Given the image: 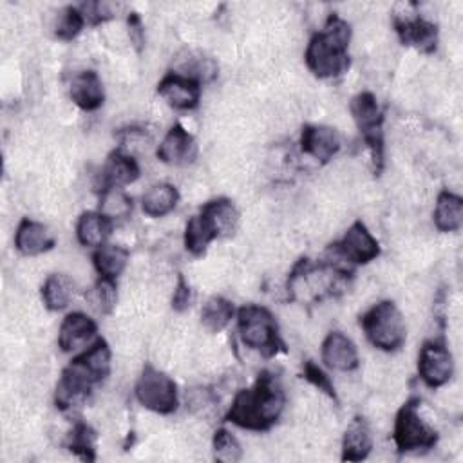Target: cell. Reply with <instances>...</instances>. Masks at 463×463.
<instances>
[{
  "label": "cell",
  "mask_w": 463,
  "mask_h": 463,
  "mask_svg": "<svg viewBox=\"0 0 463 463\" xmlns=\"http://www.w3.org/2000/svg\"><path fill=\"white\" fill-rule=\"evenodd\" d=\"M284 402L286 398L279 380L264 371L251 389H242L235 394L226 420L242 429L266 430L279 420Z\"/></svg>",
  "instance_id": "cell-1"
},
{
  "label": "cell",
  "mask_w": 463,
  "mask_h": 463,
  "mask_svg": "<svg viewBox=\"0 0 463 463\" xmlns=\"http://www.w3.org/2000/svg\"><path fill=\"white\" fill-rule=\"evenodd\" d=\"M351 29L340 16H331L324 31L313 34L306 49V65L318 78H333L347 71Z\"/></svg>",
  "instance_id": "cell-2"
},
{
  "label": "cell",
  "mask_w": 463,
  "mask_h": 463,
  "mask_svg": "<svg viewBox=\"0 0 463 463\" xmlns=\"http://www.w3.org/2000/svg\"><path fill=\"white\" fill-rule=\"evenodd\" d=\"M237 217V210L228 199L206 203L184 226V248L194 255H201L215 237L235 230Z\"/></svg>",
  "instance_id": "cell-3"
},
{
  "label": "cell",
  "mask_w": 463,
  "mask_h": 463,
  "mask_svg": "<svg viewBox=\"0 0 463 463\" xmlns=\"http://www.w3.org/2000/svg\"><path fill=\"white\" fill-rule=\"evenodd\" d=\"M360 326L367 340L382 351H396L403 345L407 326L400 309L391 300H382L364 313Z\"/></svg>",
  "instance_id": "cell-4"
},
{
  "label": "cell",
  "mask_w": 463,
  "mask_h": 463,
  "mask_svg": "<svg viewBox=\"0 0 463 463\" xmlns=\"http://www.w3.org/2000/svg\"><path fill=\"white\" fill-rule=\"evenodd\" d=\"M237 329L242 344L264 356H271L282 347L277 320L262 306H242L237 313Z\"/></svg>",
  "instance_id": "cell-5"
},
{
  "label": "cell",
  "mask_w": 463,
  "mask_h": 463,
  "mask_svg": "<svg viewBox=\"0 0 463 463\" xmlns=\"http://www.w3.org/2000/svg\"><path fill=\"white\" fill-rule=\"evenodd\" d=\"M392 438L400 452H411L420 449L427 450L436 445L438 432L421 418L418 398L407 400L398 411Z\"/></svg>",
  "instance_id": "cell-6"
},
{
  "label": "cell",
  "mask_w": 463,
  "mask_h": 463,
  "mask_svg": "<svg viewBox=\"0 0 463 463\" xmlns=\"http://www.w3.org/2000/svg\"><path fill=\"white\" fill-rule=\"evenodd\" d=\"M136 398L137 402L157 414H170L177 409V385L175 382L157 371L152 365H146L141 376L136 382Z\"/></svg>",
  "instance_id": "cell-7"
},
{
  "label": "cell",
  "mask_w": 463,
  "mask_h": 463,
  "mask_svg": "<svg viewBox=\"0 0 463 463\" xmlns=\"http://www.w3.org/2000/svg\"><path fill=\"white\" fill-rule=\"evenodd\" d=\"M351 114L373 150V159L382 163V110L373 92H360L351 101Z\"/></svg>",
  "instance_id": "cell-8"
},
{
  "label": "cell",
  "mask_w": 463,
  "mask_h": 463,
  "mask_svg": "<svg viewBox=\"0 0 463 463\" xmlns=\"http://www.w3.org/2000/svg\"><path fill=\"white\" fill-rule=\"evenodd\" d=\"M454 373L452 354L441 340H429L418 354V374L427 387L438 389L445 385Z\"/></svg>",
  "instance_id": "cell-9"
},
{
  "label": "cell",
  "mask_w": 463,
  "mask_h": 463,
  "mask_svg": "<svg viewBox=\"0 0 463 463\" xmlns=\"http://www.w3.org/2000/svg\"><path fill=\"white\" fill-rule=\"evenodd\" d=\"M333 251L349 264H367L380 255V244L362 221H354Z\"/></svg>",
  "instance_id": "cell-10"
},
{
  "label": "cell",
  "mask_w": 463,
  "mask_h": 463,
  "mask_svg": "<svg viewBox=\"0 0 463 463\" xmlns=\"http://www.w3.org/2000/svg\"><path fill=\"white\" fill-rule=\"evenodd\" d=\"M157 94L177 110H192L199 105L201 85L194 76L168 72L157 85Z\"/></svg>",
  "instance_id": "cell-11"
},
{
  "label": "cell",
  "mask_w": 463,
  "mask_h": 463,
  "mask_svg": "<svg viewBox=\"0 0 463 463\" xmlns=\"http://www.w3.org/2000/svg\"><path fill=\"white\" fill-rule=\"evenodd\" d=\"M322 362L326 367L340 373L354 371L360 364L356 345L342 331H331L322 342Z\"/></svg>",
  "instance_id": "cell-12"
},
{
  "label": "cell",
  "mask_w": 463,
  "mask_h": 463,
  "mask_svg": "<svg viewBox=\"0 0 463 463\" xmlns=\"http://www.w3.org/2000/svg\"><path fill=\"white\" fill-rule=\"evenodd\" d=\"M300 148L320 163H327L340 150V136L327 125H306L300 134Z\"/></svg>",
  "instance_id": "cell-13"
},
{
  "label": "cell",
  "mask_w": 463,
  "mask_h": 463,
  "mask_svg": "<svg viewBox=\"0 0 463 463\" xmlns=\"http://www.w3.org/2000/svg\"><path fill=\"white\" fill-rule=\"evenodd\" d=\"M195 141L181 125H174L157 148V159L166 165H188L195 159Z\"/></svg>",
  "instance_id": "cell-14"
},
{
  "label": "cell",
  "mask_w": 463,
  "mask_h": 463,
  "mask_svg": "<svg viewBox=\"0 0 463 463\" xmlns=\"http://www.w3.org/2000/svg\"><path fill=\"white\" fill-rule=\"evenodd\" d=\"M96 322L81 311L69 313L58 331V345L61 351L71 353L85 347L96 336Z\"/></svg>",
  "instance_id": "cell-15"
},
{
  "label": "cell",
  "mask_w": 463,
  "mask_h": 463,
  "mask_svg": "<svg viewBox=\"0 0 463 463\" xmlns=\"http://www.w3.org/2000/svg\"><path fill=\"white\" fill-rule=\"evenodd\" d=\"M69 94H71L72 103L87 112L99 109L105 99L103 83H101L98 72H94V71L78 72L71 81Z\"/></svg>",
  "instance_id": "cell-16"
},
{
  "label": "cell",
  "mask_w": 463,
  "mask_h": 463,
  "mask_svg": "<svg viewBox=\"0 0 463 463\" xmlns=\"http://www.w3.org/2000/svg\"><path fill=\"white\" fill-rule=\"evenodd\" d=\"M54 246V239L49 233L47 226L38 222V221H31V219H24L14 233V248L25 255V257H34L40 253H45L47 250H51Z\"/></svg>",
  "instance_id": "cell-17"
},
{
  "label": "cell",
  "mask_w": 463,
  "mask_h": 463,
  "mask_svg": "<svg viewBox=\"0 0 463 463\" xmlns=\"http://www.w3.org/2000/svg\"><path fill=\"white\" fill-rule=\"evenodd\" d=\"M373 449V434L364 418H354L342 438V459L344 461H362L369 456Z\"/></svg>",
  "instance_id": "cell-18"
},
{
  "label": "cell",
  "mask_w": 463,
  "mask_h": 463,
  "mask_svg": "<svg viewBox=\"0 0 463 463\" xmlns=\"http://www.w3.org/2000/svg\"><path fill=\"white\" fill-rule=\"evenodd\" d=\"M112 232V221L101 212H85L76 222V237L80 244L89 248H99L107 244Z\"/></svg>",
  "instance_id": "cell-19"
},
{
  "label": "cell",
  "mask_w": 463,
  "mask_h": 463,
  "mask_svg": "<svg viewBox=\"0 0 463 463\" xmlns=\"http://www.w3.org/2000/svg\"><path fill=\"white\" fill-rule=\"evenodd\" d=\"M103 190L107 188H121L125 184L134 183L139 177V166L134 157L123 154V152H114L109 156L103 170Z\"/></svg>",
  "instance_id": "cell-20"
},
{
  "label": "cell",
  "mask_w": 463,
  "mask_h": 463,
  "mask_svg": "<svg viewBox=\"0 0 463 463\" xmlns=\"http://www.w3.org/2000/svg\"><path fill=\"white\" fill-rule=\"evenodd\" d=\"M396 31L403 43L414 45L421 51H432L436 47V25L423 18L396 20Z\"/></svg>",
  "instance_id": "cell-21"
},
{
  "label": "cell",
  "mask_w": 463,
  "mask_h": 463,
  "mask_svg": "<svg viewBox=\"0 0 463 463\" xmlns=\"http://www.w3.org/2000/svg\"><path fill=\"white\" fill-rule=\"evenodd\" d=\"M179 201V192L170 183H157L150 186L141 197V210L148 217H165L168 215Z\"/></svg>",
  "instance_id": "cell-22"
},
{
  "label": "cell",
  "mask_w": 463,
  "mask_h": 463,
  "mask_svg": "<svg viewBox=\"0 0 463 463\" xmlns=\"http://www.w3.org/2000/svg\"><path fill=\"white\" fill-rule=\"evenodd\" d=\"M463 224V199L452 192H441L434 206V226L439 232H456Z\"/></svg>",
  "instance_id": "cell-23"
},
{
  "label": "cell",
  "mask_w": 463,
  "mask_h": 463,
  "mask_svg": "<svg viewBox=\"0 0 463 463\" xmlns=\"http://www.w3.org/2000/svg\"><path fill=\"white\" fill-rule=\"evenodd\" d=\"M92 262L99 277L116 280V277H119L128 264V250L116 244H103L96 248Z\"/></svg>",
  "instance_id": "cell-24"
},
{
  "label": "cell",
  "mask_w": 463,
  "mask_h": 463,
  "mask_svg": "<svg viewBox=\"0 0 463 463\" xmlns=\"http://www.w3.org/2000/svg\"><path fill=\"white\" fill-rule=\"evenodd\" d=\"M74 295L72 280L67 275L52 273L45 279L42 286V300L43 306L51 311H61L69 306Z\"/></svg>",
  "instance_id": "cell-25"
},
{
  "label": "cell",
  "mask_w": 463,
  "mask_h": 463,
  "mask_svg": "<svg viewBox=\"0 0 463 463\" xmlns=\"http://www.w3.org/2000/svg\"><path fill=\"white\" fill-rule=\"evenodd\" d=\"M233 313H235L233 304L228 298L212 297L210 300H206V304L201 309V322L208 331L219 333L230 324V320L233 318Z\"/></svg>",
  "instance_id": "cell-26"
},
{
  "label": "cell",
  "mask_w": 463,
  "mask_h": 463,
  "mask_svg": "<svg viewBox=\"0 0 463 463\" xmlns=\"http://www.w3.org/2000/svg\"><path fill=\"white\" fill-rule=\"evenodd\" d=\"M89 300L90 306L101 313V315H109L118 300V291H116V280L114 279H103L99 277L98 282L94 284V288L89 293Z\"/></svg>",
  "instance_id": "cell-27"
},
{
  "label": "cell",
  "mask_w": 463,
  "mask_h": 463,
  "mask_svg": "<svg viewBox=\"0 0 463 463\" xmlns=\"http://www.w3.org/2000/svg\"><path fill=\"white\" fill-rule=\"evenodd\" d=\"M132 210V201L127 197V194L121 188H107L101 194V201H99V212L112 219H119V217H127Z\"/></svg>",
  "instance_id": "cell-28"
},
{
  "label": "cell",
  "mask_w": 463,
  "mask_h": 463,
  "mask_svg": "<svg viewBox=\"0 0 463 463\" xmlns=\"http://www.w3.org/2000/svg\"><path fill=\"white\" fill-rule=\"evenodd\" d=\"M242 456V447L237 438L226 430L219 429L213 434V458L222 463H235Z\"/></svg>",
  "instance_id": "cell-29"
},
{
  "label": "cell",
  "mask_w": 463,
  "mask_h": 463,
  "mask_svg": "<svg viewBox=\"0 0 463 463\" xmlns=\"http://www.w3.org/2000/svg\"><path fill=\"white\" fill-rule=\"evenodd\" d=\"M83 24H85V14L81 11H78L76 7H65L56 20L54 34L63 42L74 40L81 33Z\"/></svg>",
  "instance_id": "cell-30"
},
{
  "label": "cell",
  "mask_w": 463,
  "mask_h": 463,
  "mask_svg": "<svg viewBox=\"0 0 463 463\" xmlns=\"http://www.w3.org/2000/svg\"><path fill=\"white\" fill-rule=\"evenodd\" d=\"M94 430L89 425L78 423L71 432L69 449L80 454L83 459H94Z\"/></svg>",
  "instance_id": "cell-31"
},
{
  "label": "cell",
  "mask_w": 463,
  "mask_h": 463,
  "mask_svg": "<svg viewBox=\"0 0 463 463\" xmlns=\"http://www.w3.org/2000/svg\"><path fill=\"white\" fill-rule=\"evenodd\" d=\"M304 376H306L315 387H318L320 391H324V392H327L329 396L335 398V389H333L329 378L324 374V371H322L320 367H317L315 364L307 362L306 367H304Z\"/></svg>",
  "instance_id": "cell-32"
},
{
  "label": "cell",
  "mask_w": 463,
  "mask_h": 463,
  "mask_svg": "<svg viewBox=\"0 0 463 463\" xmlns=\"http://www.w3.org/2000/svg\"><path fill=\"white\" fill-rule=\"evenodd\" d=\"M212 403V394L208 389L203 387H194L186 392V407L192 411H201Z\"/></svg>",
  "instance_id": "cell-33"
},
{
  "label": "cell",
  "mask_w": 463,
  "mask_h": 463,
  "mask_svg": "<svg viewBox=\"0 0 463 463\" xmlns=\"http://www.w3.org/2000/svg\"><path fill=\"white\" fill-rule=\"evenodd\" d=\"M190 306V288L184 282L183 277L177 279V286L174 289V297H172V307L175 311H183Z\"/></svg>",
  "instance_id": "cell-34"
}]
</instances>
